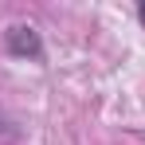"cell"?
I'll list each match as a JSON object with an SVG mask.
<instances>
[{
    "label": "cell",
    "mask_w": 145,
    "mask_h": 145,
    "mask_svg": "<svg viewBox=\"0 0 145 145\" xmlns=\"http://www.w3.org/2000/svg\"><path fill=\"white\" fill-rule=\"evenodd\" d=\"M4 47L8 55H16V59H43V39H39V31L31 24H12L4 31Z\"/></svg>",
    "instance_id": "cell-1"
},
{
    "label": "cell",
    "mask_w": 145,
    "mask_h": 145,
    "mask_svg": "<svg viewBox=\"0 0 145 145\" xmlns=\"http://www.w3.org/2000/svg\"><path fill=\"white\" fill-rule=\"evenodd\" d=\"M137 16H141V24H145V4H141V8H137Z\"/></svg>",
    "instance_id": "cell-2"
}]
</instances>
